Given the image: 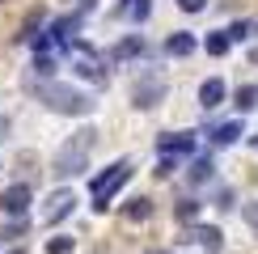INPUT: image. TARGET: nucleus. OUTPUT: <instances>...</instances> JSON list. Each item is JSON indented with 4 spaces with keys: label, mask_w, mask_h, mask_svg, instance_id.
<instances>
[{
    "label": "nucleus",
    "mask_w": 258,
    "mask_h": 254,
    "mask_svg": "<svg viewBox=\"0 0 258 254\" xmlns=\"http://www.w3.org/2000/svg\"><path fill=\"white\" fill-rule=\"evenodd\" d=\"M38 26H42V9H34V13H30L26 21H21V30H17V42H34Z\"/></svg>",
    "instance_id": "17"
},
{
    "label": "nucleus",
    "mask_w": 258,
    "mask_h": 254,
    "mask_svg": "<svg viewBox=\"0 0 258 254\" xmlns=\"http://www.w3.org/2000/svg\"><path fill=\"white\" fill-rule=\"evenodd\" d=\"M9 254H26V246H13V250H9Z\"/></svg>",
    "instance_id": "29"
},
{
    "label": "nucleus",
    "mask_w": 258,
    "mask_h": 254,
    "mask_svg": "<svg viewBox=\"0 0 258 254\" xmlns=\"http://www.w3.org/2000/svg\"><path fill=\"white\" fill-rule=\"evenodd\" d=\"M93 5H98V0H81V9H93Z\"/></svg>",
    "instance_id": "28"
},
{
    "label": "nucleus",
    "mask_w": 258,
    "mask_h": 254,
    "mask_svg": "<svg viewBox=\"0 0 258 254\" xmlns=\"http://www.w3.org/2000/svg\"><path fill=\"white\" fill-rule=\"evenodd\" d=\"M123 216H127V220H136V225L153 220V199H148V195H132V199L123 204Z\"/></svg>",
    "instance_id": "14"
},
{
    "label": "nucleus",
    "mask_w": 258,
    "mask_h": 254,
    "mask_svg": "<svg viewBox=\"0 0 258 254\" xmlns=\"http://www.w3.org/2000/svg\"><path fill=\"white\" fill-rule=\"evenodd\" d=\"M140 55H148V42L140 38V34H127V38H119L110 47V59L114 64H132V59H140Z\"/></svg>",
    "instance_id": "8"
},
{
    "label": "nucleus",
    "mask_w": 258,
    "mask_h": 254,
    "mask_svg": "<svg viewBox=\"0 0 258 254\" xmlns=\"http://www.w3.org/2000/svg\"><path fill=\"white\" fill-rule=\"evenodd\" d=\"M98 144V132L93 127H81V132H72L68 136V144L55 153V174L59 178H77L89 169V148Z\"/></svg>",
    "instance_id": "3"
},
{
    "label": "nucleus",
    "mask_w": 258,
    "mask_h": 254,
    "mask_svg": "<svg viewBox=\"0 0 258 254\" xmlns=\"http://www.w3.org/2000/svg\"><path fill=\"white\" fill-rule=\"evenodd\" d=\"M72 246H77V241H72L68 233H59V237L47 241V254H72Z\"/></svg>",
    "instance_id": "22"
},
{
    "label": "nucleus",
    "mask_w": 258,
    "mask_h": 254,
    "mask_svg": "<svg viewBox=\"0 0 258 254\" xmlns=\"http://www.w3.org/2000/svg\"><path fill=\"white\" fill-rule=\"evenodd\" d=\"M212 204H216L220 212H229L233 204H237V195H233V186H216V195H212Z\"/></svg>",
    "instance_id": "21"
},
{
    "label": "nucleus",
    "mask_w": 258,
    "mask_h": 254,
    "mask_svg": "<svg viewBox=\"0 0 258 254\" xmlns=\"http://www.w3.org/2000/svg\"><path fill=\"white\" fill-rule=\"evenodd\" d=\"M132 102H136V110H153L157 102H165V81L157 72H140L132 81Z\"/></svg>",
    "instance_id": "4"
},
{
    "label": "nucleus",
    "mask_w": 258,
    "mask_h": 254,
    "mask_svg": "<svg viewBox=\"0 0 258 254\" xmlns=\"http://www.w3.org/2000/svg\"><path fill=\"white\" fill-rule=\"evenodd\" d=\"M224 98H229V85H224L220 77H208L199 85V106H203V110H216Z\"/></svg>",
    "instance_id": "10"
},
{
    "label": "nucleus",
    "mask_w": 258,
    "mask_h": 254,
    "mask_svg": "<svg viewBox=\"0 0 258 254\" xmlns=\"http://www.w3.org/2000/svg\"><path fill=\"white\" fill-rule=\"evenodd\" d=\"M233 106H237V110H254L258 106V85H241V89L233 93Z\"/></svg>",
    "instance_id": "18"
},
{
    "label": "nucleus",
    "mask_w": 258,
    "mask_h": 254,
    "mask_svg": "<svg viewBox=\"0 0 258 254\" xmlns=\"http://www.w3.org/2000/svg\"><path fill=\"white\" fill-rule=\"evenodd\" d=\"M229 47H233V38H229V30H212L208 38H203V51H208V55H229Z\"/></svg>",
    "instance_id": "15"
},
{
    "label": "nucleus",
    "mask_w": 258,
    "mask_h": 254,
    "mask_svg": "<svg viewBox=\"0 0 258 254\" xmlns=\"http://www.w3.org/2000/svg\"><path fill=\"white\" fill-rule=\"evenodd\" d=\"M250 34H254V26H250V21H233V26H229V38H233V42H245Z\"/></svg>",
    "instance_id": "23"
},
{
    "label": "nucleus",
    "mask_w": 258,
    "mask_h": 254,
    "mask_svg": "<svg viewBox=\"0 0 258 254\" xmlns=\"http://www.w3.org/2000/svg\"><path fill=\"white\" fill-rule=\"evenodd\" d=\"M190 237H199V246L208 250V254H220L224 250V233L216 225H195V229H190Z\"/></svg>",
    "instance_id": "12"
},
{
    "label": "nucleus",
    "mask_w": 258,
    "mask_h": 254,
    "mask_svg": "<svg viewBox=\"0 0 258 254\" xmlns=\"http://www.w3.org/2000/svg\"><path fill=\"white\" fill-rule=\"evenodd\" d=\"M30 204H34V190H30V182H13V186H5V195H0V212H5L9 220H26Z\"/></svg>",
    "instance_id": "5"
},
{
    "label": "nucleus",
    "mask_w": 258,
    "mask_h": 254,
    "mask_svg": "<svg viewBox=\"0 0 258 254\" xmlns=\"http://www.w3.org/2000/svg\"><path fill=\"white\" fill-rule=\"evenodd\" d=\"M199 212H203V204H199V199H178V204H174L178 225H199Z\"/></svg>",
    "instance_id": "16"
},
{
    "label": "nucleus",
    "mask_w": 258,
    "mask_h": 254,
    "mask_svg": "<svg viewBox=\"0 0 258 254\" xmlns=\"http://www.w3.org/2000/svg\"><path fill=\"white\" fill-rule=\"evenodd\" d=\"M153 254H165V250H153Z\"/></svg>",
    "instance_id": "31"
},
{
    "label": "nucleus",
    "mask_w": 258,
    "mask_h": 254,
    "mask_svg": "<svg viewBox=\"0 0 258 254\" xmlns=\"http://www.w3.org/2000/svg\"><path fill=\"white\" fill-rule=\"evenodd\" d=\"M174 169H178V161H174V157H157V169H153V174H157V182H161V178H169Z\"/></svg>",
    "instance_id": "24"
},
{
    "label": "nucleus",
    "mask_w": 258,
    "mask_h": 254,
    "mask_svg": "<svg viewBox=\"0 0 258 254\" xmlns=\"http://www.w3.org/2000/svg\"><path fill=\"white\" fill-rule=\"evenodd\" d=\"M178 9H182V13H203L208 0H178Z\"/></svg>",
    "instance_id": "25"
},
{
    "label": "nucleus",
    "mask_w": 258,
    "mask_h": 254,
    "mask_svg": "<svg viewBox=\"0 0 258 254\" xmlns=\"http://www.w3.org/2000/svg\"><path fill=\"white\" fill-rule=\"evenodd\" d=\"M5 132H9V119H5V114H0V140H5Z\"/></svg>",
    "instance_id": "27"
},
{
    "label": "nucleus",
    "mask_w": 258,
    "mask_h": 254,
    "mask_svg": "<svg viewBox=\"0 0 258 254\" xmlns=\"http://www.w3.org/2000/svg\"><path fill=\"white\" fill-rule=\"evenodd\" d=\"M136 174V165H132V157H123V161H110L106 169H98V174L89 178V199H93V212H106L110 208V199L119 195V186H127V178Z\"/></svg>",
    "instance_id": "2"
},
{
    "label": "nucleus",
    "mask_w": 258,
    "mask_h": 254,
    "mask_svg": "<svg viewBox=\"0 0 258 254\" xmlns=\"http://www.w3.org/2000/svg\"><path fill=\"white\" fill-rule=\"evenodd\" d=\"M195 144L199 136L195 132H161L157 136V157H195Z\"/></svg>",
    "instance_id": "6"
},
{
    "label": "nucleus",
    "mask_w": 258,
    "mask_h": 254,
    "mask_svg": "<svg viewBox=\"0 0 258 254\" xmlns=\"http://www.w3.org/2000/svg\"><path fill=\"white\" fill-rule=\"evenodd\" d=\"M72 208H77V195H72L68 186H59L55 195L47 199V212H42V220H47V225H59V220H68V216H72Z\"/></svg>",
    "instance_id": "7"
},
{
    "label": "nucleus",
    "mask_w": 258,
    "mask_h": 254,
    "mask_svg": "<svg viewBox=\"0 0 258 254\" xmlns=\"http://www.w3.org/2000/svg\"><path fill=\"white\" fill-rule=\"evenodd\" d=\"M34 77H38V81H51V77H55V59H51V55H38V59H34Z\"/></svg>",
    "instance_id": "20"
},
{
    "label": "nucleus",
    "mask_w": 258,
    "mask_h": 254,
    "mask_svg": "<svg viewBox=\"0 0 258 254\" xmlns=\"http://www.w3.org/2000/svg\"><path fill=\"white\" fill-rule=\"evenodd\" d=\"M250 144H254V153H258V136H250Z\"/></svg>",
    "instance_id": "30"
},
{
    "label": "nucleus",
    "mask_w": 258,
    "mask_h": 254,
    "mask_svg": "<svg viewBox=\"0 0 258 254\" xmlns=\"http://www.w3.org/2000/svg\"><path fill=\"white\" fill-rule=\"evenodd\" d=\"M241 216H245V225L258 233V204H245V208H241Z\"/></svg>",
    "instance_id": "26"
},
{
    "label": "nucleus",
    "mask_w": 258,
    "mask_h": 254,
    "mask_svg": "<svg viewBox=\"0 0 258 254\" xmlns=\"http://www.w3.org/2000/svg\"><path fill=\"white\" fill-rule=\"evenodd\" d=\"M186 178H190V186H208L212 178H216V161H212V157H195L190 169H186Z\"/></svg>",
    "instance_id": "13"
},
{
    "label": "nucleus",
    "mask_w": 258,
    "mask_h": 254,
    "mask_svg": "<svg viewBox=\"0 0 258 254\" xmlns=\"http://www.w3.org/2000/svg\"><path fill=\"white\" fill-rule=\"evenodd\" d=\"M26 229H30V220H13V225L0 229V241H17V237H26Z\"/></svg>",
    "instance_id": "19"
},
{
    "label": "nucleus",
    "mask_w": 258,
    "mask_h": 254,
    "mask_svg": "<svg viewBox=\"0 0 258 254\" xmlns=\"http://www.w3.org/2000/svg\"><path fill=\"white\" fill-rule=\"evenodd\" d=\"M203 136H208V140L216 144V148H229V144H237V140H241V119H229V123H208V132H203Z\"/></svg>",
    "instance_id": "9"
},
{
    "label": "nucleus",
    "mask_w": 258,
    "mask_h": 254,
    "mask_svg": "<svg viewBox=\"0 0 258 254\" xmlns=\"http://www.w3.org/2000/svg\"><path fill=\"white\" fill-rule=\"evenodd\" d=\"M195 34H186V30H178V34H169L165 42H161V51L165 55H174V59H186V55H195Z\"/></svg>",
    "instance_id": "11"
},
{
    "label": "nucleus",
    "mask_w": 258,
    "mask_h": 254,
    "mask_svg": "<svg viewBox=\"0 0 258 254\" xmlns=\"http://www.w3.org/2000/svg\"><path fill=\"white\" fill-rule=\"evenodd\" d=\"M30 93L47 106V110L55 114H72V119H85V114L93 110V98L77 85H63V81H34L30 85Z\"/></svg>",
    "instance_id": "1"
}]
</instances>
